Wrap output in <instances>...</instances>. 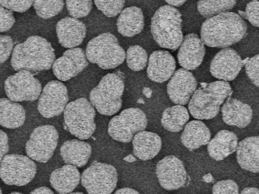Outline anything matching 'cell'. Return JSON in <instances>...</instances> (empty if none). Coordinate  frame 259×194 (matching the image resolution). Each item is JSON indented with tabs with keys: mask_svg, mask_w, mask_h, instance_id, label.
I'll use <instances>...</instances> for the list:
<instances>
[{
	"mask_svg": "<svg viewBox=\"0 0 259 194\" xmlns=\"http://www.w3.org/2000/svg\"><path fill=\"white\" fill-rule=\"evenodd\" d=\"M144 28V16L141 8L130 7L121 11L117 20V31L126 37L140 34Z\"/></svg>",
	"mask_w": 259,
	"mask_h": 194,
	"instance_id": "obj_27",
	"label": "cell"
},
{
	"mask_svg": "<svg viewBox=\"0 0 259 194\" xmlns=\"http://www.w3.org/2000/svg\"><path fill=\"white\" fill-rule=\"evenodd\" d=\"M185 3H186L185 0H182V1H166L167 5L172 7V8H174V7L182 6Z\"/></svg>",
	"mask_w": 259,
	"mask_h": 194,
	"instance_id": "obj_46",
	"label": "cell"
},
{
	"mask_svg": "<svg viewBox=\"0 0 259 194\" xmlns=\"http://www.w3.org/2000/svg\"><path fill=\"white\" fill-rule=\"evenodd\" d=\"M26 113L22 105L7 98L0 99V125L8 129H17L24 125Z\"/></svg>",
	"mask_w": 259,
	"mask_h": 194,
	"instance_id": "obj_29",
	"label": "cell"
},
{
	"mask_svg": "<svg viewBox=\"0 0 259 194\" xmlns=\"http://www.w3.org/2000/svg\"><path fill=\"white\" fill-rule=\"evenodd\" d=\"M221 113L225 123L238 128L246 127L253 118V110L249 105L231 97L224 102Z\"/></svg>",
	"mask_w": 259,
	"mask_h": 194,
	"instance_id": "obj_21",
	"label": "cell"
},
{
	"mask_svg": "<svg viewBox=\"0 0 259 194\" xmlns=\"http://www.w3.org/2000/svg\"><path fill=\"white\" fill-rule=\"evenodd\" d=\"M245 20L234 12H224L206 19L201 27V40L208 47L229 48L246 35Z\"/></svg>",
	"mask_w": 259,
	"mask_h": 194,
	"instance_id": "obj_1",
	"label": "cell"
},
{
	"mask_svg": "<svg viewBox=\"0 0 259 194\" xmlns=\"http://www.w3.org/2000/svg\"><path fill=\"white\" fill-rule=\"evenodd\" d=\"M238 53L232 48H223L217 53L210 63V74L221 80L232 81L237 78L243 67Z\"/></svg>",
	"mask_w": 259,
	"mask_h": 194,
	"instance_id": "obj_16",
	"label": "cell"
},
{
	"mask_svg": "<svg viewBox=\"0 0 259 194\" xmlns=\"http://www.w3.org/2000/svg\"><path fill=\"white\" fill-rule=\"evenodd\" d=\"M67 11L71 18L79 19L86 17L91 12L93 2L91 0H67L66 1Z\"/></svg>",
	"mask_w": 259,
	"mask_h": 194,
	"instance_id": "obj_34",
	"label": "cell"
},
{
	"mask_svg": "<svg viewBox=\"0 0 259 194\" xmlns=\"http://www.w3.org/2000/svg\"><path fill=\"white\" fill-rule=\"evenodd\" d=\"M147 125L148 119L144 111L138 108H131L110 120L108 133L113 139L128 143L136 133L144 131Z\"/></svg>",
	"mask_w": 259,
	"mask_h": 194,
	"instance_id": "obj_8",
	"label": "cell"
},
{
	"mask_svg": "<svg viewBox=\"0 0 259 194\" xmlns=\"http://www.w3.org/2000/svg\"><path fill=\"white\" fill-rule=\"evenodd\" d=\"M95 117V109L86 98L67 104L64 109L67 130L80 140L89 139L96 131Z\"/></svg>",
	"mask_w": 259,
	"mask_h": 194,
	"instance_id": "obj_7",
	"label": "cell"
},
{
	"mask_svg": "<svg viewBox=\"0 0 259 194\" xmlns=\"http://www.w3.org/2000/svg\"><path fill=\"white\" fill-rule=\"evenodd\" d=\"M239 194H259L258 189L253 187H249V188H245L241 191V193Z\"/></svg>",
	"mask_w": 259,
	"mask_h": 194,
	"instance_id": "obj_45",
	"label": "cell"
},
{
	"mask_svg": "<svg viewBox=\"0 0 259 194\" xmlns=\"http://www.w3.org/2000/svg\"><path fill=\"white\" fill-rule=\"evenodd\" d=\"M258 65V55H255L253 58L249 59L245 64V72H246L247 76L249 77V79L252 81V83L256 87L259 86Z\"/></svg>",
	"mask_w": 259,
	"mask_h": 194,
	"instance_id": "obj_37",
	"label": "cell"
},
{
	"mask_svg": "<svg viewBox=\"0 0 259 194\" xmlns=\"http://www.w3.org/2000/svg\"><path fill=\"white\" fill-rule=\"evenodd\" d=\"M11 194H22V193H20V192H12V193Z\"/></svg>",
	"mask_w": 259,
	"mask_h": 194,
	"instance_id": "obj_49",
	"label": "cell"
},
{
	"mask_svg": "<svg viewBox=\"0 0 259 194\" xmlns=\"http://www.w3.org/2000/svg\"><path fill=\"white\" fill-rule=\"evenodd\" d=\"M30 194H54L52 190L47 188V187H40V188H36L32 190Z\"/></svg>",
	"mask_w": 259,
	"mask_h": 194,
	"instance_id": "obj_43",
	"label": "cell"
},
{
	"mask_svg": "<svg viewBox=\"0 0 259 194\" xmlns=\"http://www.w3.org/2000/svg\"><path fill=\"white\" fill-rule=\"evenodd\" d=\"M238 137L233 132L221 130L207 143L210 158L217 161L225 160L237 151Z\"/></svg>",
	"mask_w": 259,
	"mask_h": 194,
	"instance_id": "obj_24",
	"label": "cell"
},
{
	"mask_svg": "<svg viewBox=\"0 0 259 194\" xmlns=\"http://www.w3.org/2000/svg\"><path fill=\"white\" fill-rule=\"evenodd\" d=\"M237 2L229 0L219 1H199L197 4L198 11L204 18H211L213 16L227 12L234 8Z\"/></svg>",
	"mask_w": 259,
	"mask_h": 194,
	"instance_id": "obj_31",
	"label": "cell"
},
{
	"mask_svg": "<svg viewBox=\"0 0 259 194\" xmlns=\"http://www.w3.org/2000/svg\"><path fill=\"white\" fill-rule=\"evenodd\" d=\"M114 194H140V192H137L136 190L133 189L131 188H120L117 190Z\"/></svg>",
	"mask_w": 259,
	"mask_h": 194,
	"instance_id": "obj_44",
	"label": "cell"
},
{
	"mask_svg": "<svg viewBox=\"0 0 259 194\" xmlns=\"http://www.w3.org/2000/svg\"><path fill=\"white\" fill-rule=\"evenodd\" d=\"M33 1H0V6L13 12H23L27 11L32 6Z\"/></svg>",
	"mask_w": 259,
	"mask_h": 194,
	"instance_id": "obj_39",
	"label": "cell"
},
{
	"mask_svg": "<svg viewBox=\"0 0 259 194\" xmlns=\"http://www.w3.org/2000/svg\"><path fill=\"white\" fill-rule=\"evenodd\" d=\"M60 155L65 164L82 168L88 164L91 156L92 147L80 140H68L61 147Z\"/></svg>",
	"mask_w": 259,
	"mask_h": 194,
	"instance_id": "obj_23",
	"label": "cell"
},
{
	"mask_svg": "<svg viewBox=\"0 0 259 194\" xmlns=\"http://www.w3.org/2000/svg\"><path fill=\"white\" fill-rule=\"evenodd\" d=\"M80 181L89 194H111L117 184V172L110 164L93 163L81 175Z\"/></svg>",
	"mask_w": 259,
	"mask_h": 194,
	"instance_id": "obj_10",
	"label": "cell"
},
{
	"mask_svg": "<svg viewBox=\"0 0 259 194\" xmlns=\"http://www.w3.org/2000/svg\"><path fill=\"white\" fill-rule=\"evenodd\" d=\"M135 157L147 161L157 156L162 147L160 136L152 132H139L132 139Z\"/></svg>",
	"mask_w": 259,
	"mask_h": 194,
	"instance_id": "obj_22",
	"label": "cell"
},
{
	"mask_svg": "<svg viewBox=\"0 0 259 194\" xmlns=\"http://www.w3.org/2000/svg\"><path fill=\"white\" fill-rule=\"evenodd\" d=\"M210 129L201 121H191L186 123L181 141L190 151L198 149L202 146L207 145L210 140Z\"/></svg>",
	"mask_w": 259,
	"mask_h": 194,
	"instance_id": "obj_28",
	"label": "cell"
},
{
	"mask_svg": "<svg viewBox=\"0 0 259 194\" xmlns=\"http://www.w3.org/2000/svg\"><path fill=\"white\" fill-rule=\"evenodd\" d=\"M56 32L62 46L73 48L83 43L87 28L80 20L66 17L57 23Z\"/></svg>",
	"mask_w": 259,
	"mask_h": 194,
	"instance_id": "obj_20",
	"label": "cell"
},
{
	"mask_svg": "<svg viewBox=\"0 0 259 194\" xmlns=\"http://www.w3.org/2000/svg\"><path fill=\"white\" fill-rule=\"evenodd\" d=\"M128 67L134 71H141L148 65V55L147 51L140 45H132L125 54Z\"/></svg>",
	"mask_w": 259,
	"mask_h": 194,
	"instance_id": "obj_32",
	"label": "cell"
},
{
	"mask_svg": "<svg viewBox=\"0 0 259 194\" xmlns=\"http://www.w3.org/2000/svg\"><path fill=\"white\" fill-rule=\"evenodd\" d=\"M212 194H239V187L233 180H221L213 185Z\"/></svg>",
	"mask_w": 259,
	"mask_h": 194,
	"instance_id": "obj_36",
	"label": "cell"
},
{
	"mask_svg": "<svg viewBox=\"0 0 259 194\" xmlns=\"http://www.w3.org/2000/svg\"><path fill=\"white\" fill-rule=\"evenodd\" d=\"M15 23L16 20L12 12L0 6V32L10 30Z\"/></svg>",
	"mask_w": 259,
	"mask_h": 194,
	"instance_id": "obj_40",
	"label": "cell"
},
{
	"mask_svg": "<svg viewBox=\"0 0 259 194\" xmlns=\"http://www.w3.org/2000/svg\"><path fill=\"white\" fill-rule=\"evenodd\" d=\"M65 3L60 1H34L32 6L39 17L48 20L57 16L63 10Z\"/></svg>",
	"mask_w": 259,
	"mask_h": 194,
	"instance_id": "obj_33",
	"label": "cell"
},
{
	"mask_svg": "<svg viewBox=\"0 0 259 194\" xmlns=\"http://www.w3.org/2000/svg\"><path fill=\"white\" fill-rule=\"evenodd\" d=\"M156 176L162 188L177 190L184 187L187 173L182 160L174 156H168L156 164Z\"/></svg>",
	"mask_w": 259,
	"mask_h": 194,
	"instance_id": "obj_14",
	"label": "cell"
},
{
	"mask_svg": "<svg viewBox=\"0 0 259 194\" xmlns=\"http://www.w3.org/2000/svg\"><path fill=\"white\" fill-rule=\"evenodd\" d=\"M4 89L7 96L14 102L36 101L42 91L40 81L27 71H18L8 77Z\"/></svg>",
	"mask_w": 259,
	"mask_h": 194,
	"instance_id": "obj_12",
	"label": "cell"
},
{
	"mask_svg": "<svg viewBox=\"0 0 259 194\" xmlns=\"http://www.w3.org/2000/svg\"><path fill=\"white\" fill-rule=\"evenodd\" d=\"M0 194H3L2 190H1V188H0Z\"/></svg>",
	"mask_w": 259,
	"mask_h": 194,
	"instance_id": "obj_50",
	"label": "cell"
},
{
	"mask_svg": "<svg viewBox=\"0 0 259 194\" xmlns=\"http://www.w3.org/2000/svg\"><path fill=\"white\" fill-rule=\"evenodd\" d=\"M124 0L117 1H95L97 8L107 17H115L121 13L125 5Z\"/></svg>",
	"mask_w": 259,
	"mask_h": 194,
	"instance_id": "obj_35",
	"label": "cell"
},
{
	"mask_svg": "<svg viewBox=\"0 0 259 194\" xmlns=\"http://www.w3.org/2000/svg\"><path fill=\"white\" fill-rule=\"evenodd\" d=\"M55 50L47 39L29 36L24 42L16 44L12 51L11 64L15 71L39 72L47 71L55 63Z\"/></svg>",
	"mask_w": 259,
	"mask_h": 194,
	"instance_id": "obj_2",
	"label": "cell"
},
{
	"mask_svg": "<svg viewBox=\"0 0 259 194\" xmlns=\"http://www.w3.org/2000/svg\"><path fill=\"white\" fill-rule=\"evenodd\" d=\"M80 177V173L76 167L67 164L62 168H57L51 173L50 182L59 194H68L79 185Z\"/></svg>",
	"mask_w": 259,
	"mask_h": 194,
	"instance_id": "obj_26",
	"label": "cell"
},
{
	"mask_svg": "<svg viewBox=\"0 0 259 194\" xmlns=\"http://www.w3.org/2000/svg\"><path fill=\"white\" fill-rule=\"evenodd\" d=\"M86 58L90 63L104 70L114 69L123 63L125 53L114 35L109 32L100 34L87 44Z\"/></svg>",
	"mask_w": 259,
	"mask_h": 194,
	"instance_id": "obj_6",
	"label": "cell"
},
{
	"mask_svg": "<svg viewBox=\"0 0 259 194\" xmlns=\"http://www.w3.org/2000/svg\"><path fill=\"white\" fill-rule=\"evenodd\" d=\"M197 86L198 83L192 73L185 69H178L170 78L167 93L174 104L183 106L189 103Z\"/></svg>",
	"mask_w": 259,
	"mask_h": 194,
	"instance_id": "obj_17",
	"label": "cell"
},
{
	"mask_svg": "<svg viewBox=\"0 0 259 194\" xmlns=\"http://www.w3.org/2000/svg\"><path fill=\"white\" fill-rule=\"evenodd\" d=\"M67 88L59 81L49 82L39 97L37 110L45 118L60 115L68 103Z\"/></svg>",
	"mask_w": 259,
	"mask_h": 194,
	"instance_id": "obj_13",
	"label": "cell"
},
{
	"mask_svg": "<svg viewBox=\"0 0 259 194\" xmlns=\"http://www.w3.org/2000/svg\"><path fill=\"white\" fill-rule=\"evenodd\" d=\"M175 70L176 61L168 51H154L150 55L147 74L153 82L164 83L172 76Z\"/></svg>",
	"mask_w": 259,
	"mask_h": 194,
	"instance_id": "obj_19",
	"label": "cell"
},
{
	"mask_svg": "<svg viewBox=\"0 0 259 194\" xmlns=\"http://www.w3.org/2000/svg\"><path fill=\"white\" fill-rule=\"evenodd\" d=\"M206 48L200 37L191 33L182 40L178 53V63L186 71H194L204 59Z\"/></svg>",
	"mask_w": 259,
	"mask_h": 194,
	"instance_id": "obj_18",
	"label": "cell"
},
{
	"mask_svg": "<svg viewBox=\"0 0 259 194\" xmlns=\"http://www.w3.org/2000/svg\"><path fill=\"white\" fill-rule=\"evenodd\" d=\"M230 85L225 81H214L194 91L189 101V111L198 120H210L217 117L221 105L231 95Z\"/></svg>",
	"mask_w": 259,
	"mask_h": 194,
	"instance_id": "obj_4",
	"label": "cell"
},
{
	"mask_svg": "<svg viewBox=\"0 0 259 194\" xmlns=\"http://www.w3.org/2000/svg\"><path fill=\"white\" fill-rule=\"evenodd\" d=\"M8 151H9V145H8V135L5 132L0 130V163L4 156H7Z\"/></svg>",
	"mask_w": 259,
	"mask_h": 194,
	"instance_id": "obj_42",
	"label": "cell"
},
{
	"mask_svg": "<svg viewBox=\"0 0 259 194\" xmlns=\"http://www.w3.org/2000/svg\"><path fill=\"white\" fill-rule=\"evenodd\" d=\"M125 84L116 74H107L89 93L90 103L102 115L113 116L121 108Z\"/></svg>",
	"mask_w": 259,
	"mask_h": 194,
	"instance_id": "obj_5",
	"label": "cell"
},
{
	"mask_svg": "<svg viewBox=\"0 0 259 194\" xmlns=\"http://www.w3.org/2000/svg\"><path fill=\"white\" fill-rule=\"evenodd\" d=\"M36 174L35 162L27 156L8 155L0 163V178L8 185H26Z\"/></svg>",
	"mask_w": 259,
	"mask_h": 194,
	"instance_id": "obj_9",
	"label": "cell"
},
{
	"mask_svg": "<svg viewBox=\"0 0 259 194\" xmlns=\"http://www.w3.org/2000/svg\"><path fill=\"white\" fill-rule=\"evenodd\" d=\"M190 119L188 109L182 105L168 108L162 113L161 125L169 132H180Z\"/></svg>",
	"mask_w": 259,
	"mask_h": 194,
	"instance_id": "obj_30",
	"label": "cell"
},
{
	"mask_svg": "<svg viewBox=\"0 0 259 194\" xmlns=\"http://www.w3.org/2000/svg\"><path fill=\"white\" fill-rule=\"evenodd\" d=\"M258 8L259 2L257 0L249 3L245 8V17L254 27L259 26Z\"/></svg>",
	"mask_w": 259,
	"mask_h": 194,
	"instance_id": "obj_41",
	"label": "cell"
},
{
	"mask_svg": "<svg viewBox=\"0 0 259 194\" xmlns=\"http://www.w3.org/2000/svg\"><path fill=\"white\" fill-rule=\"evenodd\" d=\"M68 194H83V192H71V193Z\"/></svg>",
	"mask_w": 259,
	"mask_h": 194,
	"instance_id": "obj_48",
	"label": "cell"
},
{
	"mask_svg": "<svg viewBox=\"0 0 259 194\" xmlns=\"http://www.w3.org/2000/svg\"><path fill=\"white\" fill-rule=\"evenodd\" d=\"M259 137H246L240 141L237 148V163L242 169L253 173L259 172Z\"/></svg>",
	"mask_w": 259,
	"mask_h": 194,
	"instance_id": "obj_25",
	"label": "cell"
},
{
	"mask_svg": "<svg viewBox=\"0 0 259 194\" xmlns=\"http://www.w3.org/2000/svg\"><path fill=\"white\" fill-rule=\"evenodd\" d=\"M89 66L86 55L80 48H70L53 64V72L61 81H68L77 76Z\"/></svg>",
	"mask_w": 259,
	"mask_h": 194,
	"instance_id": "obj_15",
	"label": "cell"
},
{
	"mask_svg": "<svg viewBox=\"0 0 259 194\" xmlns=\"http://www.w3.org/2000/svg\"><path fill=\"white\" fill-rule=\"evenodd\" d=\"M13 40L10 36L0 35V64L5 63L12 51H13Z\"/></svg>",
	"mask_w": 259,
	"mask_h": 194,
	"instance_id": "obj_38",
	"label": "cell"
},
{
	"mask_svg": "<svg viewBox=\"0 0 259 194\" xmlns=\"http://www.w3.org/2000/svg\"><path fill=\"white\" fill-rule=\"evenodd\" d=\"M182 14L177 8L164 5L158 8L152 18L151 32L159 46L175 51L183 40Z\"/></svg>",
	"mask_w": 259,
	"mask_h": 194,
	"instance_id": "obj_3",
	"label": "cell"
},
{
	"mask_svg": "<svg viewBox=\"0 0 259 194\" xmlns=\"http://www.w3.org/2000/svg\"><path fill=\"white\" fill-rule=\"evenodd\" d=\"M124 160L126 162H130V163H132V162L136 161V158L134 156H132V155H129L127 157L124 158Z\"/></svg>",
	"mask_w": 259,
	"mask_h": 194,
	"instance_id": "obj_47",
	"label": "cell"
},
{
	"mask_svg": "<svg viewBox=\"0 0 259 194\" xmlns=\"http://www.w3.org/2000/svg\"><path fill=\"white\" fill-rule=\"evenodd\" d=\"M59 141V133L53 125H40L34 129L25 146L28 158L47 163L51 160Z\"/></svg>",
	"mask_w": 259,
	"mask_h": 194,
	"instance_id": "obj_11",
	"label": "cell"
}]
</instances>
